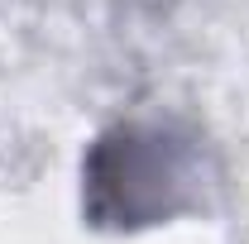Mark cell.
<instances>
[{"label":"cell","mask_w":249,"mask_h":244,"mask_svg":"<svg viewBox=\"0 0 249 244\" xmlns=\"http://www.w3.org/2000/svg\"><path fill=\"white\" fill-rule=\"evenodd\" d=\"M182 182L187 163L168 134L120 124L87 158V211L96 225H149L178 211Z\"/></svg>","instance_id":"1"}]
</instances>
